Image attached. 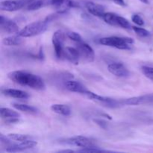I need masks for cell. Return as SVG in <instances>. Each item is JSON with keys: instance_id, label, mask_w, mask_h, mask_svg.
<instances>
[{"instance_id": "1", "label": "cell", "mask_w": 153, "mask_h": 153, "mask_svg": "<svg viewBox=\"0 0 153 153\" xmlns=\"http://www.w3.org/2000/svg\"><path fill=\"white\" fill-rule=\"evenodd\" d=\"M7 77L12 82L21 86L28 87L37 91H43L46 88L44 81L41 77L24 70L12 71L7 74Z\"/></svg>"}, {"instance_id": "2", "label": "cell", "mask_w": 153, "mask_h": 153, "mask_svg": "<svg viewBox=\"0 0 153 153\" xmlns=\"http://www.w3.org/2000/svg\"><path fill=\"white\" fill-rule=\"evenodd\" d=\"M100 43L104 46L128 50L131 49V46L134 43V40L131 37L111 36V37H102L100 40Z\"/></svg>"}, {"instance_id": "3", "label": "cell", "mask_w": 153, "mask_h": 153, "mask_svg": "<svg viewBox=\"0 0 153 153\" xmlns=\"http://www.w3.org/2000/svg\"><path fill=\"white\" fill-rule=\"evenodd\" d=\"M49 22L46 20L36 21L31 22L25 25L23 28L19 30L17 34L22 37H31L42 34L47 29V25Z\"/></svg>"}, {"instance_id": "4", "label": "cell", "mask_w": 153, "mask_h": 153, "mask_svg": "<svg viewBox=\"0 0 153 153\" xmlns=\"http://www.w3.org/2000/svg\"><path fill=\"white\" fill-rule=\"evenodd\" d=\"M64 143H67V144L72 145V146H76L81 148L98 147L95 140L82 135L70 137V138L64 140Z\"/></svg>"}, {"instance_id": "5", "label": "cell", "mask_w": 153, "mask_h": 153, "mask_svg": "<svg viewBox=\"0 0 153 153\" xmlns=\"http://www.w3.org/2000/svg\"><path fill=\"white\" fill-rule=\"evenodd\" d=\"M65 40V34L62 30H57L55 31L52 35V41L53 44L55 53L57 58L61 59L63 58V53H64V44Z\"/></svg>"}, {"instance_id": "6", "label": "cell", "mask_w": 153, "mask_h": 153, "mask_svg": "<svg viewBox=\"0 0 153 153\" xmlns=\"http://www.w3.org/2000/svg\"><path fill=\"white\" fill-rule=\"evenodd\" d=\"M85 95L87 96L89 99H91V100H94V101L100 103V104L105 106V107L117 108L119 107L120 105V102H119L117 100L109 98V97H102V96L94 94V93L91 92V91H88V90L86 91Z\"/></svg>"}, {"instance_id": "7", "label": "cell", "mask_w": 153, "mask_h": 153, "mask_svg": "<svg viewBox=\"0 0 153 153\" xmlns=\"http://www.w3.org/2000/svg\"><path fill=\"white\" fill-rule=\"evenodd\" d=\"M80 53L81 59L84 60L86 62H93L95 59V53L90 45L85 42L82 41L78 43V46L76 47Z\"/></svg>"}, {"instance_id": "8", "label": "cell", "mask_w": 153, "mask_h": 153, "mask_svg": "<svg viewBox=\"0 0 153 153\" xmlns=\"http://www.w3.org/2000/svg\"><path fill=\"white\" fill-rule=\"evenodd\" d=\"M0 28L2 32L7 34H17L19 31V26L14 21L2 15L0 16Z\"/></svg>"}, {"instance_id": "9", "label": "cell", "mask_w": 153, "mask_h": 153, "mask_svg": "<svg viewBox=\"0 0 153 153\" xmlns=\"http://www.w3.org/2000/svg\"><path fill=\"white\" fill-rule=\"evenodd\" d=\"M48 4L55 7L61 14L66 13L70 7L78 6L73 0H48Z\"/></svg>"}, {"instance_id": "10", "label": "cell", "mask_w": 153, "mask_h": 153, "mask_svg": "<svg viewBox=\"0 0 153 153\" xmlns=\"http://www.w3.org/2000/svg\"><path fill=\"white\" fill-rule=\"evenodd\" d=\"M27 4L25 0H5L0 3V9L3 11L12 12L19 10Z\"/></svg>"}, {"instance_id": "11", "label": "cell", "mask_w": 153, "mask_h": 153, "mask_svg": "<svg viewBox=\"0 0 153 153\" xmlns=\"http://www.w3.org/2000/svg\"><path fill=\"white\" fill-rule=\"evenodd\" d=\"M108 70L111 74L117 77L126 78L130 75L128 69L124 66L123 64L120 62H114L108 64Z\"/></svg>"}, {"instance_id": "12", "label": "cell", "mask_w": 153, "mask_h": 153, "mask_svg": "<svg viewBox=\"0 0 153 153\" xmlns=\"http://www.w3.org/2000/svg\"><path fill=\"white\" fill-rule=\"evenodd\" d=\"M37 142L33 140L32 139L25 140V141L19 142L18 143H12L10 146L6 148L5 151L8 152H17L21 151L26 150V149H31L37 146Z\"/></svg>"}, {"instance_id": "13", "label": "cell", "mask_w": 153, "mask_h": 153, "mask_svg": "<svg viewBox=\"0 0 153 153\" xmlns=\"http://www.w3.org/2000/svg\"><path fill=\"white\" fill-rule=\"evenodd\" d=\"M122 103L123 105H139L142 104L153 103V94L126 99V100H123Z\"/></svg>"}, {"instance_id": "14", "label": "cell", "mask_w": 153, "mask_h": 153, "mask_svg": "<svg viewBox=\"0 0 153 153\" xmlns=\"http://www.w3.org/2000/svg\"><path fill=\"white\" fill-rule=\"evenodd\" d=\"M63 58H65L67 61L74 64H79V60L81 59L80 53L77 48L70 47V46L64 47Z\"/></svg>"}, {"instance_id": "15", "label": "cell", "mask_w": 153, "mask_h": 153, "mask_svg": "<svg viewBox=\"0 0 153 153\" xmlns=\"http://www.w3.org/2000/svg\"><path fill=\"white\" fill-rule=\"evenodd\" d=\"M0 114L1 117L3 119H6V122L10 123L17 122L18 119L20 117V114L17 111L8 108H1Z\"/></svg>"}, {"instance_id": "16", "label": "cell", "mask_w": 153, "mask_h": 153, "mask_svg": "<svg viewBox=\"0 0 153 153\" xmlns=\"http://www.w3.org/2000/svg\"><path fill=\"white\" fill-rule=\"evenodd\" d=\"M85 7H86L87 10H88V11L91 14L97 16V17L102 18L103 15L105 13V7L102 5L94 3L93 1H88V2H86Z\"/></svg>"}, {"instance_id": "17", "label": "cell", "mask_w": 153, "mask_h": 153, "mask_svg": "<svg viewBox=\"0 0 153 153\" xmlns=\"http://www.w3.org/2000/svg\"><path fill=\"white\" fill-rule=\"evenodd\" d=\"M64 86H65L66 89L71 91V92L79 93V94H84V95L88 91V89L82 83L73 80L66 81L65 83H64Z\"/></svg>"}, {"instance_id": "18", "label": "cell", "mask_w": 153, "mask_h": 153, "mask_svg": "<svg viewBox=\"0 0 153 153\" xmlns=\"http://www.w3.org/2000/svg\"><path fill=\"white\" fill-rule=\"evenodd\" d=\"M2 93L4 95L7 96V97L15 99H22V100H25V99L29 98L30 97L29 94L27 92H25V91H22V90L12 89V88H7V89L3 90Z\"/></svg>"}, {"instance_id": "19", "label": "cell", "mask_w": 153, "mask_h": 153, "mask_svg": "<svg viewBox=\"0 0 153 153\" xmlns=\"http://www.w3.org/2000/svg\"><path fill=\"white\" fill-rule=\"evenodd\" d=\"M24 37H21L19 34L16 35H12L9 36V37H5L2 40V43L5 46H19V45L22 44L24 43Z\"/></svg>"}, {"instance_id": "20", "label": "cell", "mask_w": 153, "mask_h": 153, "mask_svg": "<svg viewBox=\"0 0 153 153\" xmlns=\"http://www.w3.org/2000/svg\"><path fill=\"white\" fill-rule=\"evenodd\" d=\"M51 110L58 114L68 117L71 114V109L67 105L54 104L51 106Z\"/></svg>"}, {"instance_id": "21", "label": "cell", "mask_w": 153, "mask_h": 153, "mask_svg": "<svg viewBox=\"0 0 153 153\" xmlns=\"http://www.w3.org/2000/svg\"><path fill=\"white\" fill-rule=\"evenodd\" d=\"M120 16L112 12H105L102 16V19L106 23L114 26H118V21Z\"/></svg>"}, {"instance_id": "22", "label": "cell", "mask_w": 153, "mask_h": 153, "mask_svg": "<svg viewBox=\"0 0 153 153\" xmlns=\"http://www.w3.org/2000/svg\"><path fill=\"white\" fill-rule=\"evenodd\" d=\"M13 107L16 108V110L21 111L25 112L28 114H35L38 112V109L37 108L34 107V106L28 105L25 104H20V103H14L13 104Z\"/></svg>"}, {"instance_id": "23", "label": "cell", "mask_w": 153, "mask_h": 153, "mask_svg": "<svg viewBox=\"0 0 153 153\" xmlns=\"http://www.w3.org/2000/svg\"><path fill=\"white\" fill-rule=\"evenodd\" d=\"M48 4V0H34L32 2L28 4L27 10H36L41 8L44 5Z\"/></svg>"}, {"instance_id": "24", "label": "cell", "mask_w": 153, "mask_h": 153, "mask_svg": "<svg viewBox=\"0 0 153 153\" xmlns=\"http://www.w3.org/2000/svg\"><path fill=\"white\" fill-rule=\"evenodd\" d=\"M7 137L10 138V140H15L17 142H22L25 141V140H30L32 139V137L27 134H18V133H11V134H7Z\"/></svg>"}, {"instance_id": "25", "label": "cell", "mask_w": 153, "mask_h": 153, "mask_svg": "<svg viewBox=\"0 0 153 153\" xmlns=\"http://www.w3.org/2000/svg\"><path fill=\"white\" fill-rule=\"evenodd\" d=\"M131 28L135 32V34H137V35H138L139 37H146L150 35V32L143 28H140V27L137 26H132Z\"/></svg>"}, {"instance_id": "26", "label": "cell", "mask_w": 153, "mask_h": 153, "mask_svg": "<svg viewBox=\"0 0 153 153\" xmlns=\"http://www.w3.org/2000/svg\"><path fill=\"white\" fill-rule=\"evenodd\" d=\"M143 75L150 80L153 81V67H148V66H143L141 68Z\"/></svg>"}, {"instance_id": "27", "label": "cell", "mask_w": 153, "mask_h": 153, "mask_svg": "<svg viewBox=\"0 0 153 153\" xmlns=\"http://www.w3.org/2000/svg\"><path fill=\"white\" fill-rule=\"evenodd\" d=\"M67 37L72 40L73 41L76 42V43H80L82 41V38L81 37L80 34L77 32H75V31H70L67 34Z\"/></svg>"}, {"instance_id": "28", "label": "cell", "mask_w": 153, "mask_h": 153, "mask_svg": "<svg viewBox=\"0 0 153 153\" xmlns=\"http://www.w3.org/2000/svg\"><path fill=\"white\" fill-rule=\"evenodd\" d=\"M131 20L136 25H139V26H141V25H144V20L142 19L141 16L138 14H134L131 16Z\"/></svg>"}, {"instance_id": "29", "label": "cell", "mask_w": 153, "mask_h": 153, "mask_svg": "<svg viewBox=\"0 0 153 153\" xmlns=\"http://www.w3.org/2000/svg\"><path fill=\"white\" fill-rule=\"evenodd\" d=\"M111 1L120 6H126V4L124 0H111Z\"/></svg>"}, {"instance_id": "30", "label": "cell", "mask_w": 153, "mask_h": 153, "mask_svg": "<svg viewBox=\"0 0 153 153\" xmlns=\"http://www.w3.org/2000/svg\"><path fill=\"white\" fill-rule=\"evenodd\" d=\"M74 151L72 149H64V150H59L58 152H73Z\"/></svg>"}, {"instance_id": "31", "label": "cell", "mask_w": 153, "mask_h": 153, "mask_svg": "<svg viewBox=\"0 0 153 153\" xmlns=\"http://www.w3.org/2000/svg\"><path fill=\"white\" fill-rule=\"evenodd\" d=\"M140 1L144 4H149V0H140Z\"/></svg>"}]
</instances>
